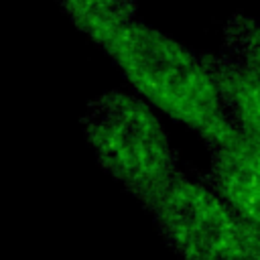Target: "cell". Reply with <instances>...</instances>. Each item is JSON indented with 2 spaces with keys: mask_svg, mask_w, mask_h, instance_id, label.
Segmentation results:
<instances>
[{
  "mask_svg": "<svg viewBox=\"0 0 260 260\" xmlns=\"http://www.w3.org/2000/svg\"><path fill=\"white\" fill-rule=\"evenodd\" d=\"M221 57L260 79V18L234 14L223 24Z\"/></svg>",
  "mask_w": 260,
  "mask_h": 260,
  "instance_id": "obj_6",
  "label": "cell"
},
{
  "mask_svg": "<svg viewBox=\"0 0 260 260\" xmlns=\"http://www.w3.org/2000/svg\"><path fill=\"white\" fill-rule=\"evenodd\" d=\"M246 223V221H244ZM246 238H248V248H250V258L252 260H260V230L252 228L250 223H246Z\"/></svg>",
  "mask_w": 260,
  "mask_h": 260,
  "instance_id": "obj_7",
  "label": "cell"
},
{
  "mask_svg": "<svg viewBox=\"0 0 260 260\" xmlns=\"http://www.w3.org/2000/svg\"><path fill=\"white\" fill-rule=\"evenodd\" d=\"M203 57L215 77L223 108L234 128L248 146L260 152V79L219 53Z\"/></svg>",
  "mask_w": 260,
  "mask_h": 260,
  "instance_id": "obj_5",
  "label": "cell"
},
{
  "mask_svg": "<svg viewBox=\"0 0 260 260\" xmlns=\"http://www.w3.org/2000/svg\"><path fill=\"white\" fill-rule=\"evenodd\" d=\"M122 71L138 98L193 130L209 150L240 138L203 55L136 14L87 35Z\"/></svg>",
  "mask_w": 260,
  "mask_h": 260,
  "instance_id": "obj_1",
  "label": "cell"
},
{
  "mask_svg": "<svg viewBox=\"0 0 260 260\" xmlns=\"http://www.w3.org/2000/svg\"><path fill=\"white\" fill-rule=\"evenodd\" d=\"M150 215L183 260H252L244 219L203 179L179 171Z\"/></svg>",
  "mask_w": 260,
  "mask_h": 260,
  "instance_id": "obj_3",
  "label": "cell"
},
{
  "mask_svg": "<svg viewBox=\"0 0 260 260\" xmlns=\"http://www.w3.org/2000/svg\"><path fill=\"white\" fill-rule=\"evenodd\" d=\"M81 128L102 169L150 211L179 175L177 152L152 108L112 89L87 104Z\"/></svg>",
  "mask_w": 260,
  "mask_h": 260,
  "instance_id": "obj_2",
  "label": "cell"
},
{
  "mask_svg": "<svg viewBox=\"0 0 260 260\" xmlns=\"http://www.w3.org/2000/svg\"><path fill=\"white\" fill-rule=\"evenodd\" d=\"M246 223L260 230V152L242 138L209 150L201 177Z\"/></svg>",
  "mask_w": 260,
  "mask_h": 260,
  "instance_id": "obj_4",
  "label": "cell"
}]
</instances>
